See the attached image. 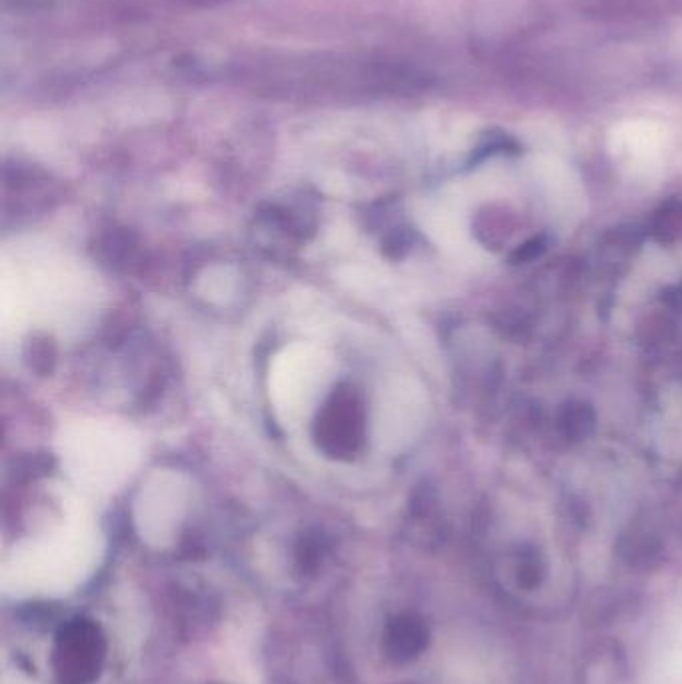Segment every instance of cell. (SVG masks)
Returning <instances> with one entry per match:
<instances>
[{
    "label": "cell",
    "mask_w": 682,
    "mask_h": 684,
    "mask_svg": "<svg viewBox=\"0 0 682 684\" xmlns=\"http://www.w3.org/2000/svg\"><path fill=\"white\" fill-rule=\"evenodd\" d=\"M366 430L364 402L350 384L336 386L314 420V440L318 448L336 460H352L362 444Z\"/></svg>",
    "instance_id": "1"
},
{
    "label": "cell",
    "mask_w": 682,
    "mask_h": 684,
    "mask_svg": "<svg viewBox=\"0 0 682 684\" xmlns=\"http://www.w3.org/2000/svg\"><path fill=\"white\" fill-rule=\"evenodd\" d=\"M106 656V638L98 622L72 618L56 634L52 666L60 684H90L98 678Z\"/></svg>",
    "instance_id": "2"
},
{
    "label": "cell",
    "mask_w": 682,
    "mask_h": 684,
    "mask_svg": "<svg viewBox=\"0 0 682 684\" xmlns=\"http://www.w3.org/2000/svg\"><path fill=\"white\" fill-rule=\"evenodd\" d=\"M428 628L414 614L392 616L382 634V652L390 662L404 664L422 654L428 646Z\"/></svg>",
    "instance_id": "3"
},
{
    "label": "cell",
    "mask_w": 682,
    "mask_h": 684,
    "mask_svg": "<svg viewBox=\"0 0 682 684\" xmlns=\"http://www.w3.org/2000/svg\"><path fill=\"white\" fill-rule=\"evenodd\" d=\"M96 254L114 270H132L138 264V240L130 230L114 228L98 240Z\"/></svg>",
    "instance_id": "4"
},
{
    "label": "cell",
    "mask_w": 682,
    "mask_h": 684,
    "mask_svg": "<svg viewBox=\"0 0 682 684\" xmlns=\"http://www.w3.org/2000/svg\"><path fill=\"white\" fill-rule=\"evenodd\" d=\"M56 344L50 336L46 334H32L26 344H24V360L26 364L46 376V374H52L54 366H56Z\"/></svg>",
    "instance_id": "5"
},
{
    "label": "cell",
    "mask_w": 682,
    "mask_h": 684,
    "mask_svg": "<svg viewBox=\"0 0 682 684\" xmlns=\"http://www.w3.org/2000/svg\"><path fill=\"white\" fill-rule=\"evenodd\" d=\"M326 554V540L320 532H306L296 544V566L302 574H312L318 570Z\"/></svg>",
    "instance_id": "6"
},
{
    "label": "cell",
    "mask_w": 682,
    "mask_h": 684,
    "mask_svg": "<svg viewBox=\"0 0 682 684\" xmlns=\"http://www.w3.org/2000/svg\"><path fill=\"white\" fill-rule=\"evenodd\" d=\"M54 468V458L50 454H26L18 460H14V466L10 470L12 478L18 480H34L46 476Z\"/></svg>",
    "instance_id": "7"
},
{
    "label": "cell",
    "mask_w": 682,
    "mask_h": 684,
    "mask_svg": "<svg viewBox=\"0 0 682 684\" xmlns=\"http://www.w3.org/2000/svg\"><path fill=\"white\" fill-rule=\"evenodd\" d=\"M544 578V566L540 562V558L536 554H530V556H524L518 564V582L532 590L536 588Z\"/></svg>",
    "instance_id": "8"
},
{
    "label": "cell",
    "mask_w": 682,
    "mask_h": 684,
    "mask_svg": "<svg viewBox=\"0 0 682 684\" xmlns=\"http://www.w3.org/2000/svg\"><path fill=\"white\" fill-rule=\"evenodd\" d=\"M412 246V234L406 228H396L386 234L382 240V252L390 258H400L404 256Z\"/></svg>",
    "instance_id": "9"
}]
</instances>
